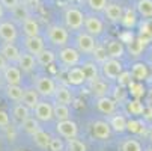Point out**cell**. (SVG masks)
<instances>
[{
	"label": "cell",
	"instance_id": "6da1fadb",
	"mask_svg": "<svg viewBox=\"0 0 152 151\" xmlns=\"http://www.w3.org/2000/svg\"><path fill=\"white\" fill-rule=\"evenodd\" d=\"M44 39H47L53 47L62 49L65 46H68V42H69V30L60 24H50L45 29Z\"/></svg>",
	"mask_w": 152,
	"mask_h": 151
},
{
	"label": "cell",
	"instance_id": "7a4b0ae2",
	"mask_svg": "<svg viewBox=\"0 0 152 151\" xmlns=\"http://www.w3.org/2000/svg\"><path fill=\"white\" fill-rule=\"evenodd\" d=\"M84 12L77 6H68L63 12V23L65 27L72 32H80L83 29Z\"/></svg>",
	"mask_w": 152,
	"mask_h": 151
},
{
	"label": "cell",
	"instance_id": "3957f363",
	"mask_svg": "<svg viewBox=\"0 0 152 151\" xmlns=\"http://www.w3.org/2000/svg\"><path fill=\"white\" fill-rule=\"evenodd\" d=\"M56 60H59L60 65L65 68H72V67L80 65L81 55L72 46H65V47L59 49V53L56 55Z\"/></svg>",
	"mask_w": 152,
	"mask_h": 151
},
{
	"label": "cell",
	"instance_id": "277c9868",
	"mask_svg": "<svg viewBox=\"0 0 152 151\" xmlns=\"http://www.w3.org/2000/svg\"><path fill=\"white\" fill-rule=\"evenodd\" d=\"M56 86H57V83L54 82V79L50 77V76H47V74L36 76L35 77V82H33L35 91L42 98H51L53 94H54V91H56Z\"/></svg>",
	"mask_w": 152,
	"mask_h": 151
},
{
	"label": "cell",
	"instance_id": "5b68a950",
	"mask_svg": "<svg viewBox=\"0 0 152 151\" xmlns=\"http://www.w3.org/2000/svg\"><path fill=\"white\" fill-rule=\"evenodd\" d=\"M95 46H96V39L94 36H91L89 33H86L84 30L77 32V35L74 38V46L72 47L80 55H92Z\"/></svg>",
	"mask_w": 152,
	"mask_h": 151
},
{
	"label": "cell",
	"instance_id": "8992f818",
	"mask_svg": "<svg viewBox=\"0 0 152 151\" xmlns=\"http://www.w3.org/2000/svg\"><path fill=\"white\" fill-rule=\"evenodd\" d=\"M124 63L119 59H110L104 60L99 65V74L105 79V80H116L118 76L124 71Z\"/></svg>",
	"mask_w": 152,
	"mask_h": 151
},
{
	"label": "cell",
	"instance_id": "52a82bcc",
	"mask_svg": "<svg viewBox=\"0 0 152 151\" xmlns=\"http://www.w3.org/2000/svg\"><path fill=\"white\" fill-rule=\"evenodd\" d=\"M83 29L86 33L96 38V36L102 35V32H104V21L95 14H84Z\"/></svg>",
	"mask_w": 152,
	"mask_h": 151
},
{
	"label": "cell",
	"instance_id": "ba28073f",
	"mask_svg": "<svg viewBox=\"0 0 152 151\" xmlns=\"http://www.w3.org/2000/svg\"><path fill=\"white\" fill-rule=\"evenodd\" d=\"M56 132L60 138L63 139H72L77 138L78 135V125L72 119H65V121H57L56 124Z\"/></svg>",
	"mask_w": 152,
	"mask_h": 151
},
{
	"label": "cell",
	"instance_id": "9c48e42d",
	"mask_svg": "<svg viewBox=\"0 0 152 151\" xmlns=\"http://www.w3.org/2000/svg\"><path fill=\"white\" fill-rule=\"evenodd\" d=\"M35 118L39 122H50L51 119H54L53 116V104L45 101V100H39V103L35 106V109L32 110Z\"/></svg>",
	"mask_w": 152,
	"mask_h": 151
},
{
	"label": "cell",
	"instance_id": "30bf717a",
	"mask_svg": "<svg viewBox=\"0 0 152 151\" xmlns=\"http://www.w3.org/2000/svg\"><path fill=\"white\" fill-rule=\"evenodd\" d=\"M91 133L98 141H107L112 136V128H110V125H108L107 121L96 119L91 124Z\"/></svg>",
	"mask_w": 152,
	"mask_h": 151
},
{
	"label": "cell",
	"instance_id": "8fae6325",
	"mask_svg": "<svg viewBox=\"0 0 152 151\" xmlns=\"http://www.w3.org/2000/svg\"><path fill=\"white\" fill-rule=\"evenodd\" d=\"M18 38V29L12 21L2 20L0 21V39L3 42H15Z\"/></svg>",
	"mask_w": 152,
	"mask_h": 151
},
{
	"label": "cell",
	"instance_id": "7c38bea8",
	"mask_svg": "<svg viewBox=\"0 0 152 151\" xmlns=\"http://www.w3.org/2000/svg\"><path fill=\"white\" fill-rule=\"evenodd\" d=\"M23 44H24V52L36 56L39 55L42 50L45 49V39L42 35H38V36H30V38H24L23 39Z\"/></svg>",
	"mask_w": 152,
	"mask_h": 151
},
{
	"label": "cell",
	"instance_id": "4fadbf2b",
	"mask_svg": "<svg viewBox=\"0 0 152 151\" xmlns=\"http://www.w3.org/2000/svg\"><path fill=\"white\" fill-rule=\"evenodd\" d=\"M15 65L20 68L21 73L30 74V73L35 71V68H36L38 63H36V59H35L33 55H30V53H27V52H21V55H20V57H18V60H17Z\"/></svg>",
	"mask_w": 152,
	"mask_h": 151
},
{
	"label": "cell",
	"instance_id": "5bb4252c",
	"mask_svg": "<svg viewBox=\"0 0 152 151\" xmlns=\"http://www.w3.org/2000/svg\"><path fill=\"white\" fill-rule=\"evenodd\" d=\"M95 106H96L98 112H101V113H104V115H107V116L113 115V113L118 110V103H116L110 95H105V97L96 98Z\"/></svg>",
	"mask_w": 152,
	"mask_h": 151
},
{
	"label": "cell",
	"instance_id": "9a60e30c",
	"mask_svg": "<svg viewBox=\"0 0 152 151\" xmlns=\"http://www.w3.org/2000/svg\"><path fill=\"white\" fill-rule=\"evenodd\" d=\"M104 17L110 21L113 24H118L121 23V18H122V14H124V6L116 3V2H110L107 3V6L104 8Z\"/></svg>",
	"mask_w": 152,
	"mask_h": 151
},
{
	"label": "cell",
	"instance_id": "2e32d148",
	"mask_svg": "<svg viewBox=\"0 0 152 151\" xmlns=\"http://www.w3.org/2000/svg\"><path fill=\"white\" fill-rule=\"evenodd\" d=\"M105 52H107V57L121 60L125 56V44L119 39H110L105 44Z\"/></svg>",
	"mask_w": 152,
	"mask_h": 151
},
{
	"label": "cell",
	"instance_id": "e0dca14e",
	"mask_svg": "<svg viewBox=\"0 0 152 151\" xmlns=\"http://www.w3.org/2000/svg\"><path fill=\"white\" fill-rule=\"evenodd\" d=\"M129 74H131V79L136 80V82H145L149 79L151 73H149V67H148V63L145 62H134L133 65H131V70H128Z\"/></svg>",
	"mask_w": 152,
	"mask_h": 151
},
{
	"label": "cell",
	"instance_id": "ac0fdd59",
	"mask_svg": "<svg viewBox=\"0 0 152 151\" xmlns=\"http://www.w3.org/2000/svg\"><path fill=\"white\" fill-rule=\"evenodd\" d=\"M89 91L95 98H99V97H105V95L110 94L112 88H110V85H108V80L99 77L98 80L89 83Z\"/></svg>",
	"mask_w": 152,
	"mask_h": 151
},
{
	"label": "cell",
	"instance_id": "d6986e66",
	"mask_svg": "<svg viewBox=\"0 0 152 151\" xmlns=\"http://www.w3.org/2000/svg\"><path fill=\"white\" fill-rule=\"evenodd\" d=\"M53 98H54V103L66 104V106H69L74 101L72 91L68 88V86H65V85H57L56 86V91L53 94Z\"/></svg>",
	"mask_w": 152,
	"mask_h": 151
},
{
	"label": "cell",
	"instance_id": "ffe728a7",
	"mask_svg": "<svg viewBox=\"0 0 152 151\" xmlns=\"http://www.w3.org/2000/svg\"><path fill=\"white\" fill-rule=\"evenodd\" d=\"M3 79L6 85H21L23 82V73L20 71V68L15 63H9L3 71Z\"/></svg>",
	"mask_w": 152,
	"mask_h": 151
},
{
	"label": "cell",
	"instance_id": "44dd1931",
	"mask_svg": "<svg viewBox=\"0 0 152 151\" xmlns=\"http://www.w3.org/2000/svg\"><path fill=\"white\" fill-rule=\"evenodd\" d=\"M21 32L24 33V38L41 35V24H39V21L36 18H33V17L26 18L23 23H21Z\"/></svg>",
	"mask_w": 152,
	"mask_h": 151
},
{
	"label": "cell",
	"instance_id": "7402d4cb",
	"mask_svg": "<svg viewBox=\"0 0 152 151\" xmlns=\"http://www.w3.org/2000/svg\"><path fill=\"white\" fill-rule=\"evenodd\" d=\"M121 24L125 29H128V30H133L134 27H137V24H139V15H137L134 8H124Z\"/></svg>",
	"mask_w": 152,
	"mask_h": 151
},
{
	"label": "cell",
	"instance_id": "603a6c76",
	"mask_svg": "<svg viewBox=\"0 0 152 151\" xmlns=\"http://www.w3.org/2000/svg\"><path fill=\"white\" fill-rule=\"evenodd\" d=\"M81 70L84 73V77H86V83H92L95 80L99 79V65L95 63L94 60H88V62H83L81 63Z\"/></svg>",
	"mask_w": 152,
	"mask_h": 151
},
{
	"label": "cell",
	"instance_id": "cb8c5ba5",
	"mask_svg": "<svg viewBox=\"0 0 152 151\" xmlns=\"http://www.w3.org/2000/svg\"><path fill=\"white\" fill-rule=\"evenodd\" d=\"M0 53H2L3 57L8 60V63H17V60L21 55L20 49L14 44V42H5L2 46V49H0Z\"/></svg>",
	"mask_w": 152,
	"mask_h": 151
},
{
	"label": "cell",
	"instance_id": "d4e9b609",
	"mask_svg": "<svg viewBox=\"0 0 152 151\" xmlns=\"http://www.w3.org/2000/svg\"><path fill=\"white\" fill-rule=\"evenodd\" d=\"M66 82L71 86H81V85H84L86 83V77H84V73H83L81 67L68 68V71H66Z\"/></svg>",
	"mask_w": 152,
	"mask_h": 151
},
{
	"label": "cell",
	"instance_id": "484cf974",
	"mask_svg": "<svg viewBox=\"0 0 152 151\" xmlns=\"http://www.w3.org/2000/svg\"><path fill=\"white\" fill-rule=\"evenodd\" d=\"M107 122H108V125H110L112 132H116V133L126 132V116L124 113L115 112L113 115H110V119H108Z\"/></svg>",
	"mask_w": 152,
	"mask_h": 151
},
{
	"label": "cell",
	"instance_id": "4316f807",
	"mask_svg": "<svg viewBox=\"0 0 152 151\" xmlns=\"http://www.w3.org/2000/svg\"><path fill=\"white\" fill-rule=\"evenodd\" d=\"M41 97L39 94L35 91V88H24V92H23V98H21L20 103H23L27 109L33 110L35 109V106L39 103Z\"/></svg>",
	"mask_w": 152,
	"mask_h": 151
},
{
	"label": "cell",
	"instance_id": "83f0119b",
	"mask_svg": "<svg viewBox=\"0 0 152 151\" xmlns=\"http://www.w3.org/2000/svg\"><path fill=\"white\" fill-rule=\"evenodd\" d=\"M35 59H36L38 65H41V67H50V65H53V63L56 62V53L53 50H50V49H44L39 55L35 56Z\"/></svg>",
	"mask_w": 152,
	"mask_h": 151
},
{
	"label": "cell",
	"instance_id": "f1b7e54d",
	"mask_svg": "<svg viewBox=\"0 0 152 151\" xmlns=\"http://www.w3.org/2000/svg\"><path fill=\"white\" fill-rule=\"evenodd\" d=\"M29 116H32V110L27 109L23 103H15L14 104V107H12V118L17 122H23Z\"/></svg>",
	"mask_w": 152,
	"mask_h": 151
},
{
	"label": "cell",
	"instance_id": "f546056e",
	"mask_svg": "<svg viewBox=\"0 0 152 151\" xmlns=\"http://www.w3.org/2000/svg\"><path fill=\"white\" fill-rule=\"evenodd\" d=\"M51 138H53V136H51L50 133L44 132L42 128H41V130H38L35 135H32L33 144H35L38 148H41V150H47V148H48V144H50Z\"/></svg>",
	"mask_w": 152,
	"mask_h": 151
},
{
	"label": "cell",
	"instance_id": "4dcf8cb0",
	"mask_svg": "<svg viewBox=\"0 0 152 151\" xmlns=\"http://www.w3.org/2000/svg\"><path fill=\"white\" fill-rule=\"evenodd\" d=\"M53 116L57 121H65V119H71V109L66 104H53Z\"/></svg>",
	"mask_w": 152,
	"mask_h": 151
},
{
	"label": "cell",
	"instance_id": "1f68e13d",
	"mask_svg": "<svg viewBox=\"0 0 152 151\" xmlns=\"http://www.w3.org/2000/svg\"><path fill=\"white\" fill-rule=\"evenodd\" d=\"M145 49H146V46L143 44V42H142L137 36H136V38H133V39L126 44L125 52H128L133 57H137V56H140V55L143 53V50H145Z\"/></svg>",
	"mask_w": 152,
	"mask_h": 151
},
{
	"label": "cell",
	"instance_id": "d6a6232c",
	"mask_svg": "<svg viewBox=\"0 0 152 151\" xmlns=\"http://www.w3.org/2000/svg\"><path fill=\"white\" fill-rule=\"evenodd\" d=\"M6 97L11 100V101H15V103H20L21 98H23V92H24V88L21 85H6Z\"/></svg>",
	"mask_w": 152,
	"mask_h": 151
},
{
	"label": "cell",
	"instance_id": "836d02e7",
	"mask_svg": "<svg viewBox=\"0 0 152 151\" xmlns=\"http://www.w3.org/2000/svg\"><path fill=\"white\" fill-rule=\"evenodd\" d=\"M20 127H21V130L26 132L27 135H35L38 130H41V124L39 121L35 118V116H29L27 119H24L23 122H20Z\"/></svg>",
	"mask_w": 152,
	"mask_h": 151
},
{
	"label": "cell",
	"instance_id": "e575fe53",
	"mask_svg": "<svg viewBox=\"0 0 152 151\" xmlns=\"http://www.w3.org/2000/svg\"><path fill=\"white\" fill-rule=\"evenodd\" d=\"M134 9L137 15L143 18H152V0H137Z\"/></svg>",
	"mask_w": 152,
	"mask_h": 151
},
{
	"label": "cell",
	"instance_id": "d590c367",
	"mask_svg": "<svg viewBox=\"0 0 152 151\" xmlns=\"http://www.w3.org/2000/svg\"><path fill=\"white\" fill-rule=\"evenodd\" d=\"M128 94L131 95L133 98H142L145 94H146V88H145V85L142 82H136V80H131L128 83Z\"/></svg>",
	"mask_w": 152,
	"mask_h": 151
},
{
	"label": "cell",
	"instance_id": "8d00e7d4",
	"mask_svg": "<svg viewBox=\"0 0 152 151\" xmlns=\"http://www.w3.org/2000/svg\"><path fill=\"white\" fill-rule=\"evenodd\" d=\"M143 109H145V104L139 98H133V100H128L126 101V110H128L129 115H133V116H142Z\"/></svg>",
	"mask_w": 152,
	"mask_h": 151
},
{
	"label": "cell",
	"instance_id": "74e56055",
	"mask_svg": "<svg viewBox=\"0 0 152 151\" xmlns=\"http://www.w3.org/2000/svg\"><path fill=\"white\" fill-rule=\"evenodd\" d=\"M145 122L142 119H136V118H131V119H126V132H129L131 135H142L145 133Z\"/></svg>",
	"mask_w": 152,
	"mask_h": 151
},
{
	"label": "cell",
	"instance_id": "f35d334b",
	"mask_svg": "<svg viewBox=\"0 0 152 151\" xmlns=\"http://www.w3.org/2000/svg\"><path fill=\"white\" fill-rule=\"evenodd\" d=\"M91 56L94 57V62H95V63L101 65L104 60L108 59V57H107V52H105V46H104V44H99V42H96V46H95V49H94V52H92Z\"/></svg>",
	"mask_w": 152,
	"mask_h": 151
},
{
	"label": "cell",
	"instance_id": "ab89813d",
	"mask_svg": "<svg viewBox=\"0 0 152 151\" xmlns=\"http://www.w3.org/2000/svg\"><path fill=\"white\" fill-rule=\"evenodd\" d=\"M65 151H88V147L83 141L72 138V139H66V142H65Z\"/></svg>",
	"mask_w": 152,
	"mask_h": 151
},
{
	"label": "cell",
	"instance_id": "60d3db41",
	"mask_svg": "<svg viewBox=\"0 0 152 151\" xmlns=\"http://www.w3.org/2000/svg\"><path fill=\"white\" fill-rule=\"evenodd\" d=\"M121 151H143V147L142 144L137 141V139H125L121 145Z\"/></svg>",
	"mask_w": 152,
	"mask_h": 151
},
{
	"label": "cell",
	"instance_id": "b9f144b4",
	"mask_svg": "<svg viewBox=\"0 0 152 151\" xmlns=\"http://www.w3.org/2000/svg\"><path fill=\"white\" fill-rule=\"evenodd\" d=\"M12 14H14V18L17 20V21H20V23H23V21L26 20V18H29L30 17V12H29V9L24 6V5H18L14 11H12Z\"/></svg>",
	"mask_w": 152,
	"mask_h": 151
},
{
	"label": "cell",
	"instance_id": "7bdbcfd3",
	"mask_svg": "<svg viewBox=\"0 0 152 151\" xmlns=\"http://www.w3.org/2000/svg\"><path fill=\"white\" fill-rule=\"evenodd\" d=\"M107 3H108V0H86V5H88L89 9L95 14L102 12L104 8L107 6Z\"/></svg>",
	"mask_w": 152,
	"mask_h": 151
},
{
	"label": "cell",
	"instance_id": "ee69618b",
	"mask_svg": "<svg viewBox=\"0 0 152 151\" xmlns=\"http://www.w3.org/2000/svg\"><path fill=\"white\" fill-rule=\"evenodd\" d=\"M112 92V98L116 101V103H124L125 100H126V95H128V91H126V88H122V86H116V88L113 89V91H110Z\"/></svg>",
	"mask_w": 152,
	"mask_h": 151
},
{
	"label": "cell",
	"instance_id": "f6af8a7d",
	"mask_svg": "<svg viewBox=\"0 0 152 151\" xmlns=\"http://www.w3.org/2000/svg\"><path fill=\"white\" fill-rule=\"evenodd\" d=\"M48 150L50 151H65V142L60 136L57 138H51L50 144H48Z\"/></svg>",
	"mask_w": 152,
	"mask_h": 151
},
{
	"label": "cell",
	"instance_id": "bcb514c9",
	"mask_svg": "<svg viewBox=\"0 0 152 151\" xmlns=\"http://www.w3.org/2000/svg\"><path fill=\"white\" fill-rule=\"evenodd\" d=\"M131 80H133V79H131V74H129V71H128V70H124V71L118 76V79H116L118 85H119V86H122V88H126L128 83L131 82Z\"/></svg>",
	"mask_w": 152,
	"mask_h": 151
},
{
	"label": "cell",
	"instance_id": "7dc6e473",
	"mask_svg": "<svg viewBox=\"0 0 152 151\" xmlns=\"http://www.w3.org/2000/svg\"><path fill=\"white\" fill-rule=\"evenodd\" d=\"M0 5L3 6L5 11H14L18 5H20V0H0Z\"/></svg>",
	"mask_w": 152,
	"mask_h": 151
},
{
	"label": "cell",
	"instance_id": "c3c4849f",
	"mask_svg": "<svg viewBox=\"0 0 152 151\" xmlns=\"http://www.w3.org/2000/svg\"><path fill=\"white\" fill-rule=\"evenodd\" d=\"M11 124V116L6 110L0 109V128H8Z\"/></svg>",
	"mask_w": 152,
	"mask_h": 151
},
{
	"label": "cell",
	"instance_id": "681fc988",
	"mask_svg": "<svg viewBox=\"0 0 152 151\" xmlns=\"http://www.w3.org/2000/svg\"><path fill=\"white\" fill-rule=\"evenodd\" d=\"M142 116H143V121H151L152 119V106L145 104V109L142 112Z\"/></svg>",
	"mask_w": 152,
	"mask_h": 151
},
{
	"label": "cell",
	"instance_id": "f907efd6",
	"mask_svg": "<svg viewBox=\"0 0 152 151\" xmlns=\"http://www.w3.org/2000/svg\"><path fill=\"white\" fill-rule=\"evenodd\" d=\"M9 65V63H8V60L3 57V55L2 53H0V73H3L5 71V68Z\"/></svg>",
	"mask_w": 152,
	"mask_h": 151
},
{
	"label": "cell",
	"instance_id": "816d5d0a",
	"mask_svg": "<svg viewBox=\"0 0 152 151\" xmlns=\"http://www.w3.org/2000/svg\"><path fill=\"white\" fill-rule=\"evenodd\" d=\"M146 104H149V106H152V86L149 89H146Z\"/></svg>",
	"mask_w": 152,
	"mask_h": 151
},
{
	"label": "cell",
	"instance_id": "f5cc1de1",
	"mask_svg": "<svg viewBox=\"0 0 152 151\" xmlns=\"http://www.w3.org/2000/svg\"><path fill=\"white\" fill-rule=\"evenodd\" d=\"M148 139H149V142L152 145V125L149 127V130H148Z\"/></svg>",
	"mask_w": 152,
	"mask_h": 151
},
{
	"label": "cell",
	"instance_id": "db71d44e",
	"mask_svg": "<svg viewBox=\"0 0 152 151\" xmlns=\"http://www.w3.org/2000/svg\"><path fill=\"white\" fill-rule=\"evenodd\" d=\"M3 17H5V9H3V6L0 5V21L3 20Z\"/></svg>",
	"mask_w": 152,
	"mask_h": 151
},
{
	"label": "cell",
	"instance_id": "11a10c76",
	"mask_svg": "<svg viewBox=\"0 0 152 151\" xmlns=\"http://www.w3.org/2000/svg\"><path fill=\"white\" fill-rule=\"evenodd\" d=\"M149 55H151V56H152V41H151V42H149Z\"/></svg>",
	"mask_w": 152,
	"mask_h": 151
},
{
	"label": "cell",
	"instance_id": "9f6ffc18",
	"mask_svg": "<svg viewBox=\"0 0 152 151\" xmlns=\"http://www.w3.org/2000/svg\"><path fill=\"white\" fill-rule=\"evenodd\" d=\"M149 67V73H152V63H151V65H148Z\"/></svg>",
	"mask_w": 152,
	"mask_h": 151
},
{
	"label": "cell",
	"instance_id": "6f0895ef",
	"mask_svg": "<svg viewBox=\"0 0 152 151\" xmlns=\"http://www.w3.org/2000/svg\"><path fill=\"white\" fill-rule=\"evenodd\" d=\"M145 151H152V147H149V148H146Z\"/></svg>",
	"mask_w": 152,
	"mask_h": 151
}]
</instances>
